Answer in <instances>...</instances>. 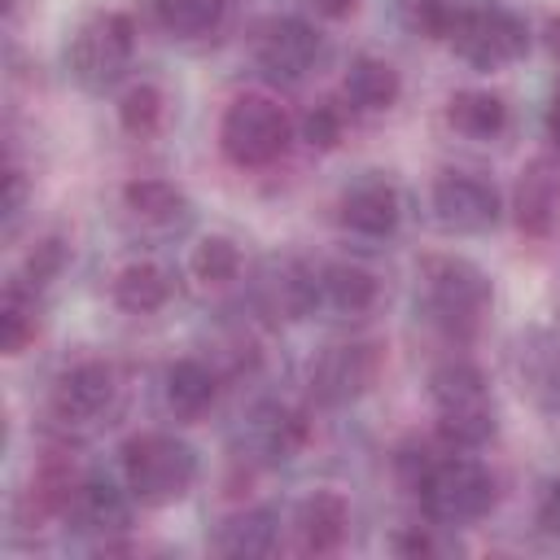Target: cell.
<instances>
[{"instance_id":"cb8c5ba5","label":"cell","mask_w":560,"mask_h":560,"mask_svg":"<svg viewBox=\"0 0 560 560\" xmlns=\"http://www.w3.org/2000/svg\"><path fill=\"white\" fill-rule=\"evenodd\" d=\"M35 328H39V319H35V289L13 280L4 289V302H0V350L4 354H22L35 341Z\"/></svg>"},{"instance_id":"3957f363","label":"cell","mask_w":560,"mask_h":560,"mask_svg":"<svg viewBox=\"0 0 560 560\" xmlns=\"http://www.w3.org/2000/svg\"><path fill=\"white\" fill-rule=\"evenodd\" d=\"M424 311L446 337H472L490 311V280L468 258L424 262Z\"/></svg>"},{"instance_id":"9a60e30c","label":"cell","mask_w":560,"mask_h":560,"mask_svg":"<svg viewBox=\"0 0 560 560\" xmlns=\"http://www.w3.org/2000/svg\"><path fill=\"white\" fill-rule=\"evenodd\" d=\"M298 542L302 551H315V556H328L346 542V529H350V508L337 490H315L302 499L298 508Z\"/></svg>"},{"instance_id":"484cf974","label":"cell","mask_w":560,"mask_h":560,"mask_svg":"<svg viewBox=\"0 0 560 560\" xmlns=\"http://www.w3.org/2000/svg\"><path fill=\"white\" fill-rule=\"evenodd\" d=\"M188 267L201 284H228L241 276V249L228 236H206V241H197Z\"/></svg>"},{"instance_id":"5b68a950","label":"cell","mask_w":560,"mask_h":560,"mask_svg":"<svg viewBox=\"0 0 560 560\" xmlns=\"http://www.w3.org/2000/svg\"><path fill=\"white\" fill-rule=\"evenodd\" d=\"M416 494L438 525H468L494 508V477L468 455H438Z\"/></svg>"},{"instance_id":"f546056e","label":"cell","mask_w":560,"mask_h":560,"mask_svg":"<svg viewBox=\"0 0 560 560\" xmlns=\"http://www.w3.org/2000/svg\"><path fill=\"white\" fill-rule=\"evenodd\" d=\"M451 18H455V9H451L446 0H402V22H407L411 31H420V35L446 39Z\"/></svg>"},{"instance_id":"7402d4cb","label":"cell","mask_w":560,"mask_h":560,"mask_svg":"<svg viewBox=\"0 0 560 560\" xmlns=\"http://www.w3.org/2000/svg\"><path fill=\"white\" fill-rule=\"evenodd\" d=\"M446 122H451L459 136H468V140H494V136L508 127V105H503V96H494V92L468 88V92H455V96H451Z\"/></svg>"},{"instance_id":"d590c367","label":"cell","mask_w":560,"mask_h":560,"mask_svg":"<svg viewBox=\"0 0 560 560\" xmlns=\"http://www.w3.org/2000/svg\"><path fill=\"white\" fill-rule=\"evenodd\" d=\"M547 44H551V52H560V18L547 22Z\"/></svg>"},{"instance_id":"d6986e66","label":"cell","mask_w":560,"mask_h":560,"mask_svg":"<svg viewBox=\"0 0 560 560\" xmlns=\"http://www.w3.org/2000/svg\"><path fill=\"white\" fill-rule=\"evenodd\" d=\"M214 394H219L214 372H210L201 359H175V363L166 368V376H162V398H166V407H171L179 420L206 416V411L214 407Z\"/></svg>"},{"instance_id":"ba28073f","label":"cell","mask_w":560,"mask_h":560,"mask_svg":"<svg viewBox=\"0 0 560 560\" xmlns=\"http://www.w3.org/2000/svg\"><path fill=\"white\" fill-rule=\"evenodd\" d=\"M381 346L372 341H341V346H328L315 368H311V394L324 402V407H346L354 398H363L376 376H381Z\"/></svg>"},{"instance_id":"52a82bcc","label":"cell","mask_w":560,"mask_h":560,"mask_svg":"<svg viewBox=\"0 0 560 560\" xmlns=\"http://www.w3.org/2000/svg\"><path fill=\"white\" fill-rule=\"evenodd\" d=\"M289 114L258 92H245L228 105L223 122H219V144L236 166H271L284 149H289Z\"/></svg>"},{"instance_id":"8fae6325","label":"cell","mask_w":560,"mask_h":560,"mask_svg":"<svg viewBox=\"0 0 560 560\" xmlns=\"http://www.w3.org/2000/svg\"><path fill=\"white\" fill-rule=\"evenodd\" d=\"M114 394H118L114 368L101 363V359H83V363H74L70 372L57 376L52 411H57L66 424H88V420H96L101 411H109Z\"/></svg>"},{"instance_id":"277c9868","label":"cell","mask_w":560,"mask_h":560,"mask_svg":"<svg viewBox=\"0 0 560 560\" xmlns=\"http://www.w3.org/2000/svg\"><path fill=\"white\" fill-rule=\"evenodd\" d=\"M446 44L468 66L499 70V66H512L516 57H525L529 26L512 9H503V4H472V9H455L451 31H446Z\"/></svg>"},{"instance_id":"e575fe53","label":"cell","mask_w":560,"mask_h":560,"mask_svg":"<svg viewBox=\"0 0 560 560\" xmlns=\"http://www.w3.org/2000/svg\"><path fill=\"white\" fill-rule=\"evenodd\" d=\"M547 136L560 144V92H556V101L547 105Z\"/></svg>"},{"instance_id":"e0dca14e","label":"cell","mask_w":560,"mask_h":560,"mask_svg":"<svg viewBox=\"0 0 560 560\" xmlns=\"http://www.w3.org/2000/svg\"><path fill=\"white\" fill-rule=\"evenodd\" d=\"M341 92H346V101H350L354 109H363V114H385V109L398 105L402 79H398V70H394L389 61H381V57H354L350 70H346Z\"/></svg>"},{"instance_id":"9c48e42d","label":"cell","mask_w":560,"mask_h":560,"mask_svg":"<svg viewBox=\"0 0 560 560\" xmlns=\"http://www.w3.org/2000/svg\"><path fill=\"white\" fill-rule=\"evenodd\" d=\"M433 219L446 232L472 236L499 223V192L490 179L468 175V171H446L433 179Z\"/></svg>"},{"instance_id":"1f68e13d","label":"cell","mask_w":560,"mask_h":560,"mask_svg":"<svg viewBox=\"0 0 560 560\" xmlns=\"http://www.w3.org/2000/svg\"><path fill=\"white\" fill-rule=\"evenodd\" d=\"M394 551L398 556H433L438 551V538L429 529H420V525H407L402 534H394Z\"/></svg>"},{"instance_id":"f1b7e54d","label":"cell","mask_w":560,"mask_h":560,"mask_svg":"<svg viewBox=\"0 0 560 560\" xmlns=\"http://www.w3.org/2000/svg\"><path fill=\"white\" fill-rule=\"evenodd\" d=\"M61 267H66V245L57 241V236H48V241H39L31 254H26V271L18 276L22 284H31L35 293L48 284V280H57L61 276Z\"/></svg>"},{"instance_id":"603a6c76","label":"cell","mask_w":560,"mask_h":560,"mask_svg":"<svg viewBox=\"0 0 560 560\" xmlns=\"http://www.w3.org/2000/svg\"><path fill=\"white\" fill-rule=\"evenodd\" d=\"M166 298H171V276L158 262H127L114 276V302L127 315H153L166 306Z\"/></svg>"},{"instance_id":"836d02e7","label":"cell","mask_w":560,"mask_h":560,"mask_svg":"<svg viewBox=\"0 0 560 560\" xmlns=\"http://www.w3.org/2000/svg\"><path fill=\"white\" fill-rule=\"evenodd\" d=\"M311 4H315L324 18H346V13H350L359 0H311Z\"/></svg>"},{"instance_id":"ac0fdd59","label":"cell","mask_w":560,"mask_h":560,"mask_svg":"<svg viewBox=\"0 0 560 560\" xmlns=\"http://www.w3.org/2000/svg\"><path fill=\"white\" fill-rule=\"evenodd\" d=\"M249 438L254 446L267 455V459H293L306 438H311V424L302 411L284 407V402H262L254 416H249Z\"/></svg>"},{"instance_id":"d4e9b609","label":"cell","mask_w":560,"mask_h":560,"mask_svg":"<svg viewBox=\"0 0 560 560\" xmlns=\"http://www.w3.org/2000/svg\"><path fill=\"white\" fill-rule=\"evenodd\" d=\"M153 9L171 35H206L223 18V0H153Z\"/></svg>"},{"instance_id":"30bf717a","label":"cell","mask_w":560,"mask_h":560,"mask_svg":"<svg viewBox=\"0 0 560 560\" xmlns=\"http://www.w3.org/2000/svg\"><path fill=\"white\" fill-rule=\"evenodd\" d=\"M254 52L271 79H302L319 61V35L302 18H271L258 26Z\"/></svg>"},{"instance_id":"83f0119b","label":"cell","mask_w":560,"mask_h":560,"mask_svg":"<svg viewBox=\"0 0 560 560\" xmlns=\"http://www.w3.org/2000/svg\"><path fill=\"white\" fill-rule=\"evenodd\" d=\"M341 131H346V114H341V105H332V101H319V105L302 118V140H306L311 149H337Z\"/></svg>"},{"instance_id":"44dd1931","label":"cell","mask_w":560,"mask_h":560,"mask_svg":"<svg viewBox=\"0 0 560 560\" xmlns=\"http://www.w3.org/2000/svg\"><path fill=\"white\" fill-rule=\"evenodd\" d=\"M214 547H219L223 556H236V560H245V556H271V551L280 547V521H276V512H267V508L236 512L232 521H223Z\"/></svg>"},{"instance_id":"ffe728a7","label":"cell","mask_w":560,"mask_h":560,"mask_svg":"<svg viewBox=\"0 0 560 560\" xmlns=\"http://www.w3.org/2000/svg\"><path fill=\"white\" fill-rule=\"evenodd\" d=\"M376 302V276L354 267V262H332L319 271V306L354 319L363 311H372Z\"/></svg>"},{"instance_id":"d6a6232c","label":"cell","mask_w":560,"mask_h":560,"mask_svg":"<svg viewBox=\"0 0 560 560\" xmlns=\"http://www.w3.org/2000/svg\"><path fill=\"white\" fill-rule=\"evenodd\" d=\"M22 201H26V179H22V171H18V166H9V179H4V219H9V228L18 223Z\"/></svg>"},{"instance_id":"5bb4252c","label":"cell","mask_w":560,"mask_h":560,"mask_svg":"<svg viewBox=\"0 0 560 560\" xmlns=\"http://www.w3.org/2000/svg\"><path fill=\"white\" fill-rule=\"evenodd\" d=\"M560 219V166L538 158L516 184V228L525 236H547Z\"/></svg>"},{"instance_id":"2e32d148","label":"cell","mask_w":560,"mask_h":560,"mask_svg":"<svg viewBox=\"0 0 560 560\" xmlns=\"http://www.w3.org/2000/svg\"><path fill=\"white\" fill-rule=\"evenodd\" d=\"M122 206L136 223L144 228H158V232H171V228H184L188 223V197L171 184V179H131L122 188Z\"/></svg>"},{"instance_id":"4dcf8cb0","label":"cell","mask_w":560,"mask_h":560,"mask_svg":"<svg viewBox=\"0 0 560 560\" xmlns=\"http://www.w3.org/2000/svg\"><path fill=\"white\" fill-rule=\"evenodd\" d=\"M534 521H538V529H542L551 542H560V481H547V486H542L538 508H534Z\"/></svg>"},{"instance_id":"7c38bea8","label":"cell","mask_w":560,"mask_h":560,"mask_svg":"<svg viewBox=\"0 0 560 560\" xmlns=\"http://www.w3.org/2000/svg\"><path fill=\"white\" fill-rule=\"evenodd\" d=\"M337 214H341V228H350L359 236H389L402 219V201H398V188L389 179L363 175L341 192Z\"/></svg>"},{"instance_id":"4fadbf2b","label":"cell","mask_w":560,"mask_h":560,"mask_svg":"<svg viewBox=\"0 0 560 560\" xmlns=\"http://www.w3.org/2000/svg\"><path fill=\"white\" fill-rule=\"evenodd\" d=\"M131 490H118L114 481H101V477H88L74 486V499L66 508V516L83 529V534H96V538H114L131 525Z\"/></svg>"},{"instance_id":"8992f818","label":"cell","mask_w":560,"mask_h":560,"mask_svg":"<svg viewBox=\"0 0 560 560\" xmlns=\"http://www.w3.org/2000/svg\"><path fill=\"white\" fill-rule=\"evenodd\" d=\"M131 52H136V22L127 13H96L74 31L66 61L79 88L105 92L127 74Z\"/></svg>"},{"instance_id":"7a4b0ae2","label":"cell","mask_w":560,"mask_h":560,"mask_svg":"<svg viewBox=\"0 0 560 560\" xmlns=\"http://www.w3.org/2000/svg\"><path fill=\"white\" fill-rule=\"evenodd\" d=\"M122 477H127V490L140 503L166 508V503H175L192 490L197 451L184 438H171V433H140L122 446Z\"/></svg>"},{"instance_id":"4316f807","label":"cell","mask_w":560,"mask_h":560,"mask_svg":"<svg viewBox=\"0 0 560 560\" xmlns=\"http://www.w3.org/2000/svg\"><path fill=\"white\" fill-rule=\"evenodd\" d=\"M118 122H122V131L136 136V140L153 136V131L162 127V92H158L153 83L127 88L122 101H118Z\"/></svg>"},{"instance_id":"6da1fadb","label":"cell","mask_w":560,"mask_h":560,"mask_svg":"<svg viewBox=\"0 0 560 560\" xmlns=\"http://www.w3.org/2000/svg\"><path fill=\"white\" fill-rule=\"evenodd\" d=\"M429 398L438 411V429L451 446L472 451V446H486L494 438V398H490L486 376L472 363L451 359V363L433 368Z\"/></svg>"}]
</instances>
